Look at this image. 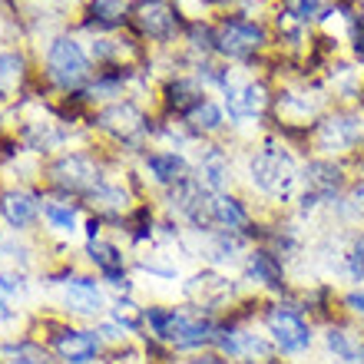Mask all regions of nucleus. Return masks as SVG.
Wrapping results in <instances>:
<instances>
[{"label":"nucleus","instance_id":"f257e3e1","mask_svg":"<svg viewBox=\"0 0 364 364\" xmlns=\"http://www.w3.org/2000/svg\"><path fill=\"white\" fill-rule=\"evenodd\" d=\"M106 182L103 159L90 149H70V153L53 156L43 169H40V186L47 196L60 199H77L83 205L90 192H96Z\"/></svg>","mask_w":364,"mask_h":364},{"label":"nucleus","instance_id":"f03ea898","mask_svg":"<svg viewBox=\"0 0 364 364\" xmlns=\"http://www.w3.org/2000/svg\"><path fill=\"white\" fill-rule=\"evenodd\" d=\"M249 186L262 192L265 199L288 205L301 186V166L295 163V156L288 153L285 143L269 139L259 153L249 156Z\"/></svg>","mask_w":364,"mask_h":364},{"label":"nucleus","instance_id":"7ed1b4c3","mask_svg":"<svg viewBox=\"0 0 364 364\" xmlns=\"http://www.w3.org/2000/svg\"><path fill=\"white\" fill-rule=\"evenodd\" d=\"M262 328L265 335L272 338L278 355L285 358H301L311 351L315 345V328H311V318L305 315L301 308V298L291 291L285 298H275V301H265L262 308Z\"/></svg>","mask_w":364,"mask_h":364},{"label":"nucleus","instance_id":"20e7f679","mask_svg":"<svg viewBox=\"0 0 364 364\" xmlns=\"http://www.w3.org/2000/svg\"><path fill=\"white\" fill-rule=\"evenodd\" d=\"M90 126L100 129L103 136H109L116 146H123V149L139 153V156L146 153V139L159 136V129H163L143 106L136 103V100H126V96L100 106L96 113H90Z\"/></svg>","mask_w":364,"mask_h":364},{"label":"nucleus","instance_id":"39448f33","mask_svg":"<svg viewBox=\"0 0 364 364\" xmlns=\"http://www.w3.org/2000/svg\"><path fill=\"white\" fill-rule=\"evenodd\" d=\"M43 77L53 90L60 93H83L90 87V80L96 77L93 60L83 50L77 37L70 33H57V37L47 43V53H43Z\"/></svg>","mask_w":364,"mask_h":364},{"label":"nucleus","instance_id":"423d86ee","mask_svg":"<svg viewBox=\"0 0 364 364\" xmlns=\"http://www.w3.org/2000/svg\"><path fill=\"white\" fill-rule=\"evenodd\" d=\"M40 341L50 348L57 364H100L106 355V345L96 335V328L77 325L67 318H47Z\"/></svg>","mask_w":364,"mask_h":364},{"label":"nucleus","instance_id":"0eeeda50","mask_svg":"<svg viewBox=\"0 0 364 364\" xmlns=\"http://www.w3.org/2000/svg\"><path fill=\"white\" fill-rule=\"evenodd\" d=\"M189 27L182 10L173 0H129V30L136 40H153V43H173Z\"/></svg>","mask_w":364,"mask_h":364},{"label":"nucleus","instance_id":"6e6552de","mask_svg":"<svg viewBox=\"0 0 364 364\" xmlns=\"http://www.w3.org/2000/svg\"><path fill=\"white\" fill-rule=\"evenodd\" d=\"M109 301L113 298L106 295V285L100 275H87V272H77L67 285H60L57 291V305L60 311L70 318V321H100V318L109 315Z\"/></svg>","mask_w":364,"mask_h":364},{"label":"nucleus","instance_id":"1a4fd4ad","mask_svg":"<svg viewBox=\"0 0 364 364\" xmlns=\"http://www.w3.org/2000/svg\"><path fill=\"white\" fill-rule=\"evenodd\" d=\"M265 47H269V30L259 20L232 14L215 23V53H222L225 60H252Z\"/></svg>","mask_w":364,"mask_h":364},{"label":"nucleus","instance_id":"9d476101","mask_svg":"<svg viewBox=\"0 0 364 364\" xmlns=\"http://www.w3.org/2000/svg\"><path fill=\"white\" fill-rule=\"evenodd\" d=\"M83 259L87 265L103 278L106 288H113L116 295H133L136 285H133V275H129V255L123 252V245L113 239H93L83 245Z\"/></svg>","mask_w":364,"mask_h":364},{"label":"nucleus","instance_id":"9b49d317","mask_svg":"<svg viewBox=\"0 0 364 364\" xmlns=\"http://www.w3.org/2000/svg\"><path fill=\"white\" fill-rule=\"evenodd\" d=\"M43 199L47 192L43 186L27 189V186H4L0 189V222L7 225L14 235H27L43 222Z\"/></svg>","mask_w":364,"mask_h":364},{"label":"nucleus","instance_id":"f8f14e48","mask_svg":"<svg viewBox=\"0 0 364 364\" xmlns=\"http://www.w3.org/2000/svg\"><path fill=\"white\" fill-rule=\"evenodd\" d=\"M311 143L318 153H325V159L355 153L364 143V119L358 113H345V109L335 116H325L321 123H315Z\"/></svg>","mask_w":364,"mask_h":364},{"label":"nucleus","instance_id":"ddd939ff","mask_svg":"<svg viewBox=\"0 0 364 364\" xmlns=\"http://www.w3.org/2000/svg\"><path fill=\"white\" fill-rule=\"evenodd\" d=\"M242 282L262 288L275 298H285L291 295V285H288V269H285V259H278L272 249L265 245H252L249 255L242 259Z\"/></svg>","mask_w":364,"mask_h":364},{"label":"nucleus","instance_id":"4468645a","mask_svg":"<svg viewBox=\"0 0 364 364\" xmlns=\"http://www.w3.org/2000/svg\"><path fill=\"white\" fill-rule=\"evenodd\" d=\"M301 182H305L308 192H315L325 205H335L341 196H345V166L335 163V159H311V163L301 166Z\"/></svg>","mask_w":364,"mask_h":364},{"label":"nucleus","instance_id":"2eb2a0df","mask_svg":"<svg viewBox=\"0 0 364 364\" xmlns=\"http://www.w3.org/2000/svg\"><path fill=\"white\" fill-rule=\"evenodd\" d=\"M143 169L146 179L159 186V189H176L179 182H186L192 176L189 159L179 153V149H146L143 153Z\"/></svg>","mask_w":364,"mask_h":364},{"label":"nucleus","instance_id":"dca6fc26","mask_svg":"<svg viewBox=\"0 0 364 364\" xmlns=\"http://www.w3.org/2000/svg\"><path fill=\"white\" fill-rule=\"evenodd\" d=\"M222 93H225V109H229L232 123L255 119V116H262L265 106H269V90H265V83H259V80H249V83H242V87L229 83Z\"/></svg>","mask_w":364,"mask_h":364},{"label":"nucleus","instance_id":"f3484780","mask_svg":"<svg viewBox=\"0 0 364 364\" xmlns=\"http://www.w3.org/2000/svg\"><path fill=\"white\" fill-rule=\"evenodd\" d=\"M205 103V87H202L196 77H169L163 83V106L166 116H176V119H186V116L196 109V106Z\"/></svg>","mask_w":364,"mask_h":364},{"label":"nucleus","instance_id":"a211bd4d","mask_svg":"<svg viewBox=\"0 0 364 364\" xmlns=\"http://www.w3.org/2000/svg\"><path fill=\"white\" fill-rule=\"evenodd\" d=\"M192 176H196V179L212 192V196L229 192V186H232V159H229V153H225L222 146H202L199 163H196Z\"/></svg>","mask_w":364,"mask_h":364},{"label":"nucleus","instance_id":"6ab92c4d","mask_svg":"<svg viewBox=\"0 0 364 364\" xmlns=\"http://www.w3.org/2000/svg\"><path fill=\"white\" fill-rule=\"evenodd\" d=\"M80 23L87 30H96L100 37L129 27V0H87Z\"/></svg>","mask_w":364,"mask_h":364},{"label":"nucleus","instance_id":"aec40b11","mask_svg":"<svg viewBox=\"0 0 364 364\" xmlns=\"http://www.w3.org/2000/svg\"><path fill=\"white\" fill-rule=\"evenodd\" d=\"M205 239V262H209L212 269H222V265H235L239 259L249 255V239L242 235V232H225V229H215L209 235H202Z\"/></svg>","mask_w":364,"mask_h":364},{"label":"nucleus","instance_id":"412c9836","mask_svg":"<svg viewBox=\"0 0 364 364\" xmlns=\"http://www.w3.org/2000/svg\"><path fill=\"white\" fill-rule=\"evenodd\" d=\"M43 225L53 235H77L83 229V205L77 199H60V196H47L43 199Z\"/></svg>","mask_w":364,"mask_h":364},{"label":"nucleus","instance_id":"4be33fe9","mask_svg":"<svg viewBox=\"0 0 364 364\" xmlns=\"http://www.w3.org/2000/svg\"><path fill=\"white\" fill-rule=\"evenodd\" d=\"M212 219H215V229H225V232H242L249 229L252 222V209L249 202L235 196V192H219V196H212Z\"/></svg>","mask_w":364,"mask_h":364},{"label":"nucleus","instance_id":"5701e85b","mask_svg":"<svg viewBox=\"0 0 364 364\" xmlns=\"http://www.w3.org/2000/svg\"><path fill=\"white\" fill-rule=\"evenodd\" d=\"M321 341H325V351L335 361L341 364H355L364 358V338L355 335L351 328L338 325V321H331V325H325V335H321Z\"/></svg>","mask_w":364,"mask_h":364},{"label":"nucleus","instance_id":"b1692460","mask_svg":"<svg viewBox=\"0 0 364 364\" xmlns=\"http://www.w3.org/2000/svg\"><path fill=\"white\" fill-rule=\"evenodd\" d=\"M30 63L20 50H0V100H14V96L27 93Z\"/></svg>","mask_w":364,"mask_h":364},{"label":"nucleus","instance_id":"393cba45","mask_svg":"<svg viewBox=\"0 0 364 364\" xmlns=\"http://www.w3.org/2000/svg\"><path fill=\"white\" fill-rule=\"evenodd\" d=\"M0 361L4 364H57L50 348L33 335H23L17 341H0Z\"/></svg>","mask_w":364,"mask_h":364},{"label":"nucleus","instance_id":"a878e982","mask_svg":"<svg viewBox=\"0 0 364 364\" xmlns=\"http://www.w3.org/2000/svg\"><path fill=\"white\" fill-rule=\"evenodd\" d=\"M156 229H159V222H156L153 202H136L133 212L119 222V232L129 239V245H146V242H153Z\"/></svg>","mask_w":364,"mask_h":364},{"label":"nucleus","instance_id":"bb28decb","mask_svg":"<svg viewBox=\"0 0 364 364\" xmlns=\"http://www.w3.org/2000/svg\"><path fill=\"white\" fill-rule=\"evenodd\" d=\"M106 318H113L116 325H123L133 338H143L146 335L143 305H139L133 295H113V301H109V315H106Z\"/></svg>","mask_w":364,"mask_h":364},{"label":"nucleus","instance_id":"cd10ccee","mask_svg":"<svg viewBox=\"0 0 364 364\" xmlns=\"http://www.w3.org/2000/svg\"><path fill=\"white\" fill-rule=\"evenodd\" d=\"M182 126H186L192 136H212V133H219L222 126H225V113H222L219 103L205 100V103L196 106V109L182 119Z\"/></svg>","mask_w":364,"mask_h":364},{"label":"nucleus","instance_id":"c85d7f7f","mask_svg":"<svg viewBox=\"0 0 364 364\" xmlns=\"http://www.w3.org/2000/svg\"><path fill=\"white\" fill-rule=\"evenodd\" d=\"M186 43H189L192 53H202V60L215 53V27L205 23V20H189V27H186Z\"/></svg>","mask_w":364,"mask_h":364},{"label":"nucleus","instance_id":"c756f323","mask_svg":"<svg viewBox=\"0 0 364 364\" xmlns=\"http://www.w3.org/2000/svg\"><path fill=\"white\" fill-rule=\"evenodd\" d=\"M341 272H345L355 285H361L364 282V232H358L355 239H351V245L345 249V262H341Z\"/></svg>","mask_w":364,"mask_h":364},{"label":"nucleus","instance_id":"7c9ffc66","mask_svg":"<svg viewBox=\"0 0 364 364\" xmlns=\"http://www.w3.org/2000/svg\"><path fill=\"white\" fill-rule=\"evenodd\" d=\"M133 269L159 278V282H176V278H179V269H176L173 262H163V259H143V255H139V259H133Z\"/></svg>","mask_w":364,"mask_h":364},{"label":"nucleus","instance_id":"2f4dec72","mask_svg":"<svg viewBox=\"0 0 364 364\" xmlns=\"http://www.w3.org/2000/svg\"><path fill=\"white\" fill-rule=\"evenodd\" d=\"M93 328H96V335L103 338L106 348H119V345H129V341H133V335H129L123 325H116L113 318H100Z\"/></svg>","mask_w":364,"mask_h":364},{"label":"nucleus","instance_id":"473e14b6","mask_svg":"<svg viewBox=\"0 0 364 364\" xmlns=\"http://www.w3.org/2000/svg\"><path fill=\"white\" fill-rule=\"evenodd\" d=\"M285 14L298 23H308L325 14V0H285Z\"/></svg>","mask_w":364,"mask_h":364},{"label":"nucleus","instance_id":"72a5a7b5","mask_svg":"<svg viewBox=\"0 0 364 364\" xmlns=\"http://www.w3.org/2000/svg\"><path fill=\"white\" fill-rule=\"evenodd\" d=\"M23 288H27V282H23V272H17V269L0 272V295H4V298L23 295Z\"/></svg>","mask_w":364,"mask_h":364},{"label":"nucleus","instance_id":"f704fd0d","mask_svg":"<svg viewBox=\"0 0 364 364\" xmlns=\"http://www.w3.org/2000/svg\"><path fill=\"white\" fill-rule=\"evenodd\" d=\"M341 301V308H345L351 318H364V285L361 288H351V291H345V295L338 298Z\"/></svg>","mask_w":364,"mask_h":364},{"label":"nucleus","instance_id":"c9c22d12","mask_svg":"<svg viewBox=\"0 0 364 364\" xmlns=\"http://www.w3.org/2000/svg\"><path fill=\"white\" fill-rule=\"evenodd\" d=\"M103 225L106 222L100 219V215H87V219H83V235H87V242L103 239Z\"/></svg>","mask_w":364,"mask_h":364},{"label":"nucleus","instance_id":"e433bc0d","mask_svg":"<svg viewBox=\"0 0 364 364\" xmlns=\"http://www.w3.org/2000/svg\"><path fill=\"white\" fill-rule=\"evenodd\" d=\"M182 364H232V361H225V358L215 355V351H199V355H189Z\"/></svg>","mask_w":364,"mask_h":364},{"label":"nucleus","instance_id":"4c0bfd02","mask_svg":"<svg viewBox=\"0 0 364 364\" xmlns=\"http://www.w3.org/2000/svg\"><path fill=\"white\" fill-rule=\"evenodd\" d=\"M14 318H17V311L10 308V298H4V295H0V325H10Z\"/></svg>","mask_w":364,"mask_h":364},{"label":"nucleus","instance_id":"58836bf2","mask_svg":"<svg viewBox=\"0 0 364 364\" xmlns=\"http://www.w3.org/2000/svg\"><path fill=\"white\" fill-rule=\"evenodd\" d=\"M358 169H361V176H364V156H361V159H358Z\"/></svg>","mask_w":364,"mask_h":364}]
</instances>
